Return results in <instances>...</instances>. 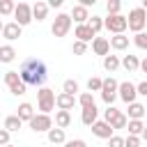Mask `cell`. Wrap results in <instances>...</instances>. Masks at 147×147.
<instances>
[{"label": "cell", "mask_w": 147, "mask_h": 147, "mask_svg": "<svg viewBox=\"0 0 147 147\" xmlns=\"http://www.w3.org/2000/svg\"><path fill=\"white\" fill-rule=\"evenodd\" d=\"M71 51H74V55H85V51H87V44H83V41H74Z\"/></svg>", "instance_id": "74e56055"}, {"label": "cell", "mask_w": 147, "mask_h": 147, "mask_svg": "<svg viewBox=\"0 0 147 147\" xmlns=\"http://www.w3.org/2000/svg\"><path fill=\"white\" fill-rule=\"evenodd\" d=\"M46 14H48V2L37 0V2L32 5V21H34V18H37V21H44Z\"/></svg>", "instance_id": "ac0fdd59"}, {"label": "cell", "mask_w": 147, "mask_h": 147, "mask_svg": "<svg viewBox=\"0 0 147 147\" xmlns=\"http://www.w3.org/2000/svg\"><path fill=\"white\" fill-rule=\"evenodd\" d=\"M62 92H64V94H71V96H76V92H78V83H76L74 78L64 80V83H62Z\"/></svg>", "instance_id": "f1b7e54d"}, {"label": "cell", "mask_w": 147, "mask_h": 147, "mask_svg": "<svg viewBox=\"0 0 147 147\" xmlns=\"http://www.w3.org/2000/svg\"><path fill=\"white\" fill-rule=\"evenodd\" d=\"M126 124H129V117H126L124 113H122V115H119L117 119H113V122H110L113 131H117V129H126Z\"/></svg>", "instance_id": "d590c367"}, {"label": "cell", "mask_w": 147, "mask_h": 147, "mask_svg": "<svg viewBox=\"0 0 147 147\" xmlns=\"http://www.w3.org/2000/svg\"><path fill=\"white\" fill-rule=\"evenodd\" d=\"M106 9H108V16H115V14H119L122 2H119V0H108V2H106Z\"/></svg>", "instance_id": "e575fe53"}, {"label": "cell", "mask_w": 147, "mask_h": 147, "mask_svg": "<svg viewBox=\"0 0 147 147\" xmlns=\"http://www.w3.org/2000/svg\"><path fill=\"white\" fill-rule=\"evenodd\" d=\"M16 115H18V119H21V122H30V119H32V117H34L37 113H34L32 103H21V106H18V113H16Z\"/></svg>", "instance_id": "ffe728a7"}, {"label": "cell", "mask_w": 147, "mask_h": 147, "mask_svg": "<svg viewBox=\"0 0 147 147\" xmlns=\"http://www.w3.org/2000/svg\"><path fill=\"white\" fill-rule=\"evenodd\" d=\"M74 37H76V41H83V44H87V41H94V32L90 30V25L87 23H83V25H76V32H74Z\"/></svg>", "instance_id": "7c38bea8"}, {"label": "cell", "mask_w": 147, "mask_h": 147, "mask_svg": "<svg viewBox=\"0 0 147 147\" xmlns=\"http://www.w3.org/2000/svg\"><path fill=\"white\" fill-rule=\"evenodd\" d=\"M117 90H119V83L113 78V76H108V78H103V87H101V99L108 103V106H113V101L117 99Z\"/></svg>", "instance_id": "ba28073f"}, {"label": "cell", "mask_w": 147, "mask_h": 147, "mask_svg": "<svg viewBox=\"0 0 147 147\" xmlns=\"http://www.w3.org/2000/svg\"><path fill=\"white\" fill-rule=\"evenodd\" d=\"M78 103H80V108H92V106H96L92 92H83V94L78 96Z\"/></svg>", "instance_id": "f546056e"}, {"label": "cell", "mask_w": 147, "mask_h": 147, "mask_svg": "<svg viewBox=\"0 0 147 147\" xmlns=\"http://www.w3.org/2000/svg\"><path fill=\"white\" fill-rule=\"evenodd\" d=\"M140 71H142V74H147V57L140 62Z\"/></svg>", "instance_id": "f6af8a7d"}, {"label": "cell", "mask_w": 147, "mask_h": 147, "mask_svg": "<svg viewBox=\"0 0 147 147\" xmlns=\"http://www.w3.org/2000/svg\"><path fill=\"white\" fill-rule=\"evenodd\" d=\"M147 115V108L142 106V103H138V101H133V103H129V119H142Z\"/></svg>", "instance_id": "e0dca14e"}, {"label": "cell", "mask_w": 147, "mask_h": 147, "mask_svg": "<svg viewBox=\"0 0 147 147\" xmlns=\"http://www.w3.org/2000/svg\"><path fill=\"white\" fill-rule=\"evenodd\" d=\"M9 131L7 129H0V147H5V145H9Z\"/></svg>", "instance_id": "60d3db41"}, {"label": "cell", "mask_w": 147, "mask_h": 147, "mask_svg": "<svg viewBox=\"0 0 147 147\" xmlns=\"http://www.w3.org/2000/svg\"><path fill=\"white\" fill-rule=\"evenodd\" d=\"M0 34H2V32H0Z\"/></svg>", "instance_id": "f907efd6"}, {"label": "cell", "mask_w": 147, "mask_h": 147, "mask_svg": "<svg viewBox=\"0 0 147 147\" xmlns=\"http://www.w3.org/2000/svg\"><path fill=\"white\" fill-rule=\"evenodd\" d=\"M71 30V16L69 14H57L53 25H51V32L53 37H67V32Z\"/></svg>", "instance_id": "52a82bcc"}, {"label": "cell", "mask_w": 147, "mask_h": 147, "mask_svg": "<svg viewBox=\"0 0 147 147\" xmlns=\"http://www.w3.org/2000/svg\"><path fill=\"white\" fill-rule=\"evenodd\" d=\"M18 74H21V80H23L25 85L41 87L44 80H46V64H44L41 60H37V57H30V60H25V62L21 64Z\"/></svg>", "instance_id": "6da1fadb"}, {"label": "cell", "mask_w": 147, "mask_h": 147, "mask_svg": "<svg viewBox=\"0 0 147 147\" xmlns=\"http://www.w3.org/2000/svg\"><path fill=\"white\" fill-rule=\"evenodd\" d=\"M87 25H90V30L96 34L101 28H103V18L101 16H90V21H87Z\"/></svg>", "instance_id": "d6a6232c"}, {"label": "cell", "mask_w": 147, "mask_h": 147, "mask_svg": "<svg viewBox=\"0 0 147 147\" xmlns=\"http://www.w3.org/2000/svg\"><path fill=\"white\" fill-rule=\"evenodd\" d=\"M71 124V113L69 110H57L55 113V126L57 129H67Z\"/></svg>", "instance_id": "7402d4cb"}, {"label": "cell", "mask_w": 147, "mask_h": 147, "mask_svg": "<svg viewBox=\"0 0 147 147\" xmlns=\"http://www.w3.org/2000/svg\"><path fill=\"white\" fill-rule=\"evenodd\" d=\"M126 129H129V136H142V131H145V124H142V119H129V124H126Z\"/></svg>", "instance_id": "484cf974"}, {"label": "cell", "mask_w": 147, "mask_h": 147, "mask_svg": "<svg viewBox=\"0 0 147 147\" xmlns=\"http://www.w3.org/2000/svg\"><path fill=\"white\" fill-rule=\"evenodd\" d=\"M92 51L96 53V55H108L110 53V39H106V37H94V41H92Z\"/></svg>", "instance_id": "5bb4252c"}, {"label": "cell", "mask_w": 147, "mask_h": 147, "mask_svg": "<svg viewBox=\"0 0 147 147\" xmlns=\"http://www.w3.org/2000/svg\"><path fill=\"white\" fill-rule=\"evenodd\" d=\"M62 0H48V7H60Z\"/></svg>", "instance_id": "ee69618b"}, {"label": "cell", "mask_w": 147, "mask_h": 147, "mask_svg": "<svg viewBox=\"0 0 147 147\" xmlns=\"http://www.w3.org/2000/svg\"><path fill=\"white\" fill-rule=\"evenodd\" d=\"M21 30H23V28H21L18 23H14V21H11V23H5V28H2V37L9 39V41H16V39L21 37Z\"/></svg>", "instance_id": "9a60e30c"}, {"label": "cell", "mask_w": 147, "mask_h": 147, "mask_svg": "<svg viewBox=\"0 0 147 147\" xmlns=\"http://www.w3.org/2000/svg\"><path fill=\"white\" fill-rule=\"evenodd\" d=\"M119 115H122V110H117L115 106H108V108L103 110V122H108V124H110V122H113V119H117Z\"/></svg>", "instance_id": "4dcf8cb0"}, {"label": "cell", "mask_w": 147, "mask_h": 147, "mask_svg": "<svg viewBox=\"0 0 147 147\" xmlns=\"http://www.w3.org/2000/svg\"><path fill=\"white\" fill-rule=\"evenodd\" d=\"M23 126V122L18 119V115H9L7 119H5V129L9 131V133H14V131H18Z\"/></svg>", "instance_id": "83f0119b"}, {"label": "cell", "mask_w": 147, "mask_h": 147, "mask_svg": "<svg viewBox=\"0 0 147 147\" xmlns=\"http://www.w3.org/2000/svg\"><path fill=\"white\" fill-rule=\"evenodd\" d=\"M64 147H87V145H85V140L76 138V140H67V142H64Z\"/></svg>", "instance_id": "b9f144b4"}, {"label": "cell", "mask_w": 147, "mask_h": 147, "mask_svg": "<svg viewBox=\"0 0 147 147\" xmlns=\"http://www.w3.org/2000/svg\"><path fill=\"white\" fill-rule=\"evenodd\" d=\"M14 57H16V48L14 46H0V62H5V64H9V62H14Z\"/></svg>", "instance_id": "cb8c5ba5"}, {"label": "cell", "mask_w": 147, "mask_h": 147, "mask_svg": "<svg viewBox=\"0 0 147 147\" xmlns=\"http://www.w3.org/2000/svg\"><path fill=\"white\" fill-rule=\"evenodd\" d=\"M5 85H7L9 92L16 94V96L25 94V87H28V85L21 80V74H18V71H7V74H5Z\"/></svg>", "instance_id": "5b68a950"}, {"label": "cell", "mask_w": 147, "mask_h": 147, "mask_svg": "<svg viewBox=\"0 0 147 147\" xmlns=\"http://www.w3.org/2000/svg\"><path fill=\"white\" fill-rule=\"evenodd\" d=\"M48 142H53V145H64L67 142V138H64V129H51L48 131Z\"/></svg>", "instance_id": "603a6c76"}, {"label": "cell", "mask_w": 147, "mask_h": 147, "mask_svg": "<svg viewBox=\"0 0 147 147\" xmlns=\"http://www.w3.org/2000/svg\"><path fill=\"white\" fill-rule=\"evenodd\" d=\"M101 87H103V78L92 76V78L87 80V90H90V92H101Z\"/></svg>", "instance_id": "836d02e7"}, {"label": "cell", "mask_w": 147, "mask_h": 147, "mask_svg": "<svg viewBox=\"0 0 147 147\" xmlns=\"http://www.w3.org/2000/svg\"><path fill=\"white\" fill-rule=\"evenodd\" d=\"M140 140H147V124H145V131H142V136H140Z\"/></svg>", "instance_id": "bcb514c9"}, {"label": "cell", "mask_w": 147, "mask_h": 147, "mask_svg": "<svg viewBox=\"0 0 147 147\" xmlns=\"http://www.w3.org/2000/svg\"><path fill=\"white\" fill-rule=\"evenodd\" d=\"M28 124H30V129H32L34 133H48V131L53 129V117H51V115H44V113H37Z\"/></svg>", "instance_id": "8992f818"}, {"label": "cell", "mask_w": 147, "mask_h": 147, "mask_svg": "<svg viewBox=\"0 0 147 147\" xmlns=\"http://www.w3.org/2000/svg\"><path fill=\"white\" fill-rule=\"evenodd\" d=\"M55 92L51 90V87H41L39 92H37V106H39V110L44 113V115H48L53 108H55Z\"/></svg>", "instance_id": "3957f363"}, {"label": "cell", "mask_w": 147, "mask_h": 147, "mask_svg": "<svg viewBox=\"0 0 147 147\" xmlns=\"http://www.w3.org/2000/svg\"><path fill=\"white\" fill-rule=\"evenodd\" d=\"M5 147H14V145H11V142H9V145H5Z\"/></svg>", "instance_id": "681fc988"}, {"label": "cell", "mask_w": 147, "mask_h": 147, "mask_svg": "<svg viewBox=\"0 0 147 147\" xmlns=\"http://www.w3.org/2000/svg\"><path fill=\"white\" fill-rule=\"evenodd\" d=\"M74 103H76V96H71V94L60 92V94L55 96V106H57L60 110H71V108H74Z\"/></svg>", "instance_id": "2e32d148"}, {"label": "cell", "mask_w": 147, "mask_h": 147, "mask_svg": "<svg viewBox=\"0 0 147 147\" xmlns=\"http://www.w3.org/2000/svg\"><path fill=\"white\" fill-rule=\"evenodd\" d=\"M119 64H122V60H119L117 55H106V57H103V69H106V71H117Z\"/></svg>", "instance_id": "4316f807"}, {"label": "cell", "mask_w": 147, "mask_h": 147, "mask_svg": "<svg viewBox=\"0 0 147 147\" xmlns=\"http://www.w3.org/2000/svg\"><path fill=\"white\" fill-rule=\"evenodd\" d=\"M69 16H71L78 25H83V23H87V21H90V11H87V7H83V5H74Z\"/></svg>", "instance_id": "4fadbf2b"}, {"label": "cell", "mask_w": 147, "mask_h": 147, "mask_svg": "<svg viewBox=\"0 0 147 147\" xmlns=\"http://www.w3.org/2000/svg\"><path fill=\"white\" fill-rule=\"evenodd\" d=\"M136 87H138V94H140V96H147V78H145L142 83H138Z\"/></svg>", "instance_id": "7bdbcfd3"}, {"label": "cell", "mask_w": 147, "mask_h": 147, "mask_svg": "<svg viewBox=\"0 0 147 147\" xmlns=\"http://www.w3.org/2000/svg\"><path fill=\"white\" fill-rule=\"evenodd\" d=\"M92 133H94L96 138H103V140H110V138L115 136V131H113V126H110L108 122H103V119H101V122L96 119V122L92 124Z\"/></svg>", "instance_id": "8fae6325"}, {"label": "cell", "mask_w": 147, "mask_h": 147, "mask_svg": "<svg viewBox=\"0 0 147 147\" xmlns=\"http://www.w3.org/2000/svg\"><path fill=\"white\" fill-rule=\"evenodd\" d=\"M96 115H99L96 106H92V108H83V115H80V119H83V124H85V126H92V124L96 122Z\"/></svg>", "instance_id": "44dd1931"}, {"label": "cell", "mask_w": 147, "mask_h": 147, "mask_svg": "<svg viewBox=\"0 0 147 147\" xmlns=\"http://www.w3.org/2000/svg\"><path fill=\"white\" fill-rule=\"evenodd\" d=\"M30 21H32V5L18 2L16 9H14V23H18V25L23 28V25H28Z\"/></svg>", "instance_id": "9c48e42d"}, {"label": "cell", "mask_w": 147, "mask_h": 147, "mask_svg": "<svg viewBox=\"0 0 147 147\" xmlns=\"http://www.w3.org/2000/svg\"><path fill=\"white\" fill-rule=\"evenodd\" d=\"M124 147H140V138L138 136H126L124 138Z\"/></svg>", "instance_id": "f35d334b"}, {"label": "cell", "mask_w": 147, "mask_h": 147, "mask_svg": "<svg viewBox=\"0 0 147 147\" xmlns=\"http://www.w3.org/2000/svg\"><path fill=\"white\" fill-rule=\"evenodd\" d=\"M122 67H124L126 71H138V69H140V60H138L136 55H124V57H122Z\"/></svg>", "instance_id": "d4e9b609"}, {"label": "cell", "mask_w": 147, "mask_h": 147, "mask_svg": "<svg viewBox=\"0 0 147 147\" xmlns=\"http://www.w3.org/2000/svg\"><path fill=\"white\" fill-rule=\"evenodd\" d=\"M14 9H16V5L11 0H0V16H9V14H14Z\"/></svg>", "instance_id": "1f68e13d"}, {"label": "cell", "mask_w": 147, "mask_h": 147, "mask_svg": "<svg viewBox=\"0 0 147 147\" xmlns=\"http://www.w3.org/2000/svg\"><path fill=\"white\" fill-rule=\"evenodd\" d=\"M126 21H129V30L138 34V32H142V30H145V25H147V11H145L142 7H136V9H131V11H129Z\"/></svg>", "instance_id": "7a4b0ae2"}, {"label": "cell", "mask_w": 147, "mask_h": 147, "mask_svg": "<svg viewBox=\"0 0 147 147\" xmlns=\"http://www.w3.org/2000/svg\"><path fill=\"white\" fill-rule=\"evenodd\" d=\"M133 44H136L138 48H142V51H147V32H138V34L133 37Z\"/></svg>", "instance_id": "8d00e7d4"}, {"label": "cell", "mask_w": 147, "mask_h": 147, "mask_svg": "<svg viewBox=\"0 0 147 147\" xmlns=\"http://www.w3.org/2000/svg\"><path fill=\"white\" fill-rule=\"evenodd\" d=\"M117 96H119L124 103H133V101H136V96H138V87H136L131 80H124V83H119Z\"/></svg>", "instance_id": "30bf717a"}, {"label": "cell", "mask_w": 147, "mask_h": 147, "mask_svg": "<svg viewBox=\"0 0 147 147\" xmlns=\"http://www.w3.org/2000/svg\"><path fill=\"white\" fill-rule=\"evenodd\" d=\"M2 28H5V23H2V21H0V32H2Z\"/></svg>", "instance_id": "c3c4849f"}, {"label": "cell", "mask_w": 147, "mask_h": 147, "mask_svg": "<svg viewBox=\"0 0 147 147\" xmlns=\"http://www.w3.org/2000/svg\"><path fill=\"white\" fill-rule=\"evenodd\" d=\"M108 147H124V138L122 136H113L108 140Z\"/></svg>", "instance_id": "ab89813d"}, {"label": "cell", "mask_w": 147, "mask_h": 147, "mask_svg": "<svg viewBox=\"0 0 147 147\" xmlns=\"http://www.w3.org/2000/svg\"><path fill=\"white\" fill-rule=\"evenodd\" d=\"M103 28H106L108 32H113V34H124V30L129 28V21H126V16H122V14H115V16L103 18Z\"/></svg>", "instance_id": "277c9868"}, {"label": "cell", "mask_w": 147, "mask_h": 147, "mask_svg": "<svg viewBox=\"0 0 147 147\" xmlns=\"http://www.w3.org/2000/svg\"><path fill=\"white\" fill-rule=\"evenodd\" d=\"M145 117H147V115H145Z\"/></svg>", "instance_id": "816d5d0a"}, {"label": "cell", "mask_w": 147, "mask_h": 147, "mask_svg": "<svg viewBox=\"0 0 147 147\" xmlns=\"http://www.w3.org/2000/svg\"><path fill=\"white\" fill-rule=\"evenodd\" d=\"M110 48H115V51H126V48H129V37H126V34H113V37H110Z\"/></svg>", "instance_id": "d6986e66"}, {"label": "cell", "mask_w": 147, "mask_h": 147, "mask_svg": "<svg viewBox=\"0 0 147 147\" xmlns=\"http://www.w3.org/2000/svg\"><path fill=\"white\" fill-rule=\"evenodd\" d=\"M140 7H142V9L147 11V0H142V5H140Z\"/></svg>", "instance_id": "7dc6e473"}]
</instances>
